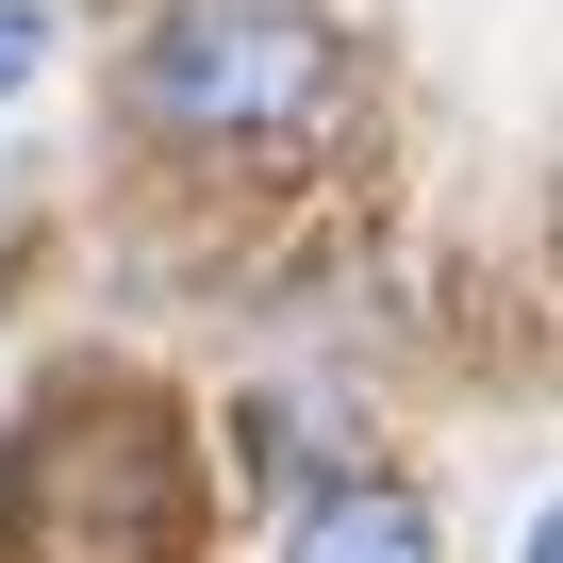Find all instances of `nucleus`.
Segmentation results:
<instances>
[{"label": "nucleus", "instance_id": "7ed1b4c3", "mask_svg": "<svg viewBox=\"0 0 563 563\" xmlns=\"http://www.w3.org/2000/svg\"><path fill=\"white\" fill-rule=\"evenodd\" d=\"M282 563H448V530H431V497L415 481H316L299 514H282Z\"/></svg>", "mask_w": 563, "mask_h": 563}, {"label": "nucleus", "instance_id": "20e7f679", "mask_svg": "<svg viewBox=\"0 0 563 563\" xmlns=\"http://www.w3.org/2000/svg\"><path fill=\"white\" fill-rule=\"evenodd\" d=\"M34 67H51V18H34V0H0V100H18Z\"/></svg>", "mask_w": 563, "mask_h": 563}, {"label": "nucleus", "instance_id": "f257e3e1", "mask_svg": "<svg viewBox=\"0 0 563 563\" xmlns=\"http://www.w3.org/2000/svg\"><path fill=\"white\" fill-rule=\"evenodd\" d=\"M183 514H199V464H183V431L150 398H100V415L67 398L0 464V547L18 563H166Z\"/></svg>", "mask_w": 563, "mask_h": 563}, {"label": "nucleus", "instance_id": "f03ea898", "mask_svg": "<svg viewBox=\"0 0 563 563\" xmlns=\"http://www.w3.org/2000/svg\"><path fill=\"white\" fill-rule=\"evenodd\" d=\"M332 100V18L316 0H166L133 34V117L166 150H249Z\"/></svg>", "mask_w": 563, "mask_h": 563}]
</instances>
